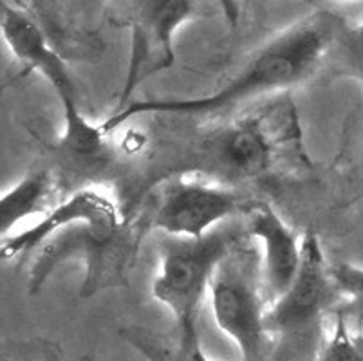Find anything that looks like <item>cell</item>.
I'll return each instance as SVG.
<instances>
[{"instance_id":"1","label":"cell","mask_w":363,"mask_h":361,"mask_svg":"<svg viewBox=\"0 0 363 361\" xmlns=\"http://www.w3.org/2000/svg\"><path fill=\"white\" fill-rule=\"evenodd\" d=\"M141 237L140 221L121 217L104 191L84 188L0 244V260L35 253L29 270L31 293H38L58 267L76 260L84 266L80 296L91 298L127 282Z\"/></svg>"},{"instance_id":"7","label":"cell","mask_w":363,"mask_h":361,"mask_svg":"<svg viewBox=\"0 0 363 361\" xmlns=\"http://www.w3.org/2000/svg\"><path fill=\"white\" fill-rule=\"evenodd\" d=\"M340 293L331 277V264L323 257L316 235L302 237L300 266L289 287L266 309L267 336H303L311 333L325 314L340 304Z\"/></svg>"},{"instance_id":"3","label":"cell","mask_w":363,"mask_h":361,"mask_svg":"<svg viewBox=\"0 0 363 361\" xmlns=\"http://www.w3.org/2000/svg\"><path fill=\"white\" fill-rule=\"evenodd\" d=\"M246 238L239 218L220 224L201 238L167 237L160 244V264L152 298L167 307L179 329H197L203 300L217 266Z\"/></svg>"},{"instance_id":"13","label":"cell","mask_w":363,"mask_h":361,"mask_svg":"<svg viewBox=\"0 0 363 361\" xmlns=\"http://www.w3.org/2000/svg\"><path fill=\"white\" fill-rule=\"evenodd\" d=\"M323 65L336 78L358 79L363 84V20L358 26L340 24Z\"/></svg>"},{"instance_id":"11","label":"cell","mask_w":363,"mask_h":361,"mask_svg":"<svg viewBox=\"0 0 363 361\" xmlns=\"http://www.w3.org/2000/svg\"><path fill=\"white\" fill-rule=\"evenodd\" d=\"M56 184L49 172L38 170L0 195V240H8L22 223L44 217L55 206Z\"/></svg>"},{"instance_id":"14","label":"cell","mask_w":363,"mask_h":361,"mask_svg":"<svg viewBox=\"0 0 363 361\" xmlns=\"http://www.w3.org/2000/svg\"><path fill=\"white\" fill-rule=\"evenodd\" d=\"M331 277L342 298L333 313L342 314L347 322L363 326V267L349 262L331 264Z\"/></svg>"},{"instance_id":"4","label":"cell","mask_w":363,"mask_h":361,"mask_svg":"<svg viewBox=\"0 0 363 361\" xmlns=\"http://www.w3.org/2000/svg\"><path fill=\"white\" fill-rule=\"evenodd\" d=\"M0 35L11 55L29 71L48 79L64 109V135L60 148L72 157L98 159L108 152L107 134L100 123L92 125L80 111L76 85L62 55L51 48L40 24L29 13L4 6L0 16Z\"/></svg>"},{"instance_id":"5","label":"cell","mask_w":363,"mask_h":361,"mask_svg":"<svg viewBox=\"0 0 363 361\" xmlns=\"http://www.w3.org/2000/svg\"><path fill=\"white\" fill-rule=\"evenodd\" d=\"M208 298L217 327L235 343L242 361H260L267 340L264 327L267 298L259 255L244 246V240L217 266Z\"/></svg>"},{"instance_id":"8","label":"cell","mask_w":363,"mask_h":361,"mask_svg":"<svg viewBox=\"0 0 363 361\" xmlns=\"http://www.w3.org/2000/svg\"><path fill=\"white\" fill-rule=\"evenodd\" d=\"M196 4L188 0H148L141 2L130 18V52L127 74L116 109L130 104L132 94L143 82L176 62V33L192 18Z\"/></svg>"},{"instance_id":"12","label":"cell","mask_w":363,"mask_h":361,"mask_svg":"<svg viewBox=\"0 0 363 361\" xmlns=\"http://www.w3.org/2000/svg\"><path fill=\"white\" fill-rule=\"evenodd\" d=\"M125 342L147 361H212L201 347L197 329H176L168 334L154 333L143 327L121 331Z\"/></svg>"},{"instance_id":"2","label":"cell","mask_w":363,"mask_h":361,"mask_svg":"<svg viewBox=\"0 0 363 361\" xmlns=\"http://www.w3.org/2000/svg\"><path fill=\"white\" fill-rule=\"evenodd\" d=\"M340 24L331 13H313L267 40L217 91L196 98L130 101L101 121V130L108 135L148 114L216 118L262 96L298 87L322 69Z\"/></svg>"},{"instance_id":"10","label":"cell","mask_w":363,"mask_h":361,"mask_svg":"<svg viewBox=\"0 0 363 361\" xmlns=\"http://www.w3.org/2000/svg\"><path fill=\"white\" fill-rule=\"evenodd\" d=\"M246 237L257 238L262 246L260 274L267 306L277 300L293 282L300 266L302 237L267 204H257L246 213Z\"/></svg>"},{"instance_id":"6","label":"cell","mask_w":363,"mask_h":361,"mask_svg":"<svg viewBox=\"0 0 363 361\" xmlns=\"http://www.w3.org/2000/svg\"><path fill=\"white\" fill-rule=\"evenodd\" d=\"M247 211L244 197L232 187L199 174L179 175L160 188L147 226L167 237L201 238Z\"/></svg>"},{"instance_id":"9","label":"cell","mask_w":363,"mask_h":361,"mask_svg":"<svg viewBox=\"0 0 363 361\" xmlns=\"http://www.w3.org/2000/svg\"><path fill=\"white\" fill-rule=\"evenodd\" d=\"M204 172L212 181H239L259 177L272 170L277 159V143L272 130L260 119L233 121L217 130L201 148Z\"/></svg>"},{"instance_id":"15","label":"cell","mask_w":363,"mask_h":361,"mask_svg":"<svg viewBox=\"0 0 363 361\" xmlns=\"http://www.w3.org/2000/svg\"><path fill=\"white\" fill-rule=\"evenodd\" d=\"M328 340L323 342L318 361H363V336L354 333L352 323L333 313Z\"/></svg>"}]
</instances>
